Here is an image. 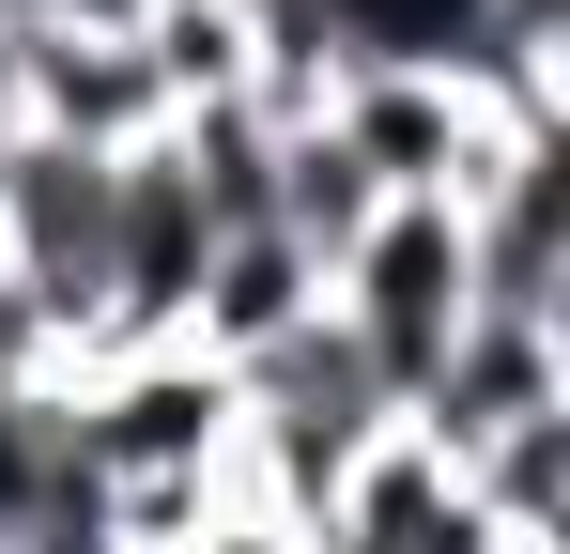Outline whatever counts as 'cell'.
Segmentation results:
<instances>
[{
  "label": "cell",
  "mask_w": 570,
  "mask_h": 554,
  "mask_svg": "<svg viewBox=\"0 0 570 554\" xmlns=\"http://www.w3.org/2000/svg\"><path fill=\"white\" fill-rule=\"evenodd\" d=\"M324 324L371 355V385H385V400H416V385H432V355L478 324L463 216H448V200H385L371 231L340 247V277H324Z\"/></svg>",
  "instance_id": "6da1fadb"
},
{
  "label": "cell",
  "mask_w": 570,
  "mask_h": 554,
  "mask_svg": "<svg viewBox=\"0 0 570 554\" xmlns=\"http://www.w3.org/2000/svg\"><path fill=\"white\" fill-rule=\"evenodd\" d=\"M62 447L94 493H155V477H232V369H200L186 339L155 355H94L62 385Z\"/></svg>",
  "instance_id": "7a4b0ae2"
},
{
  "label": "cell",
  "mask_w": 570,
  "mask_h": 554,
  "mask_svg": "<svg viewBox=\"0 0 570 554\" xmlns=\"http://www.w3.org/2000/svg\"><path fill=\"white\" fill-rule=\"evenodd\" d=\"M324 139L385 185V200H448L463 216L478 185L509 170L524 139H570V123H493L463 78H416V62H355V78L324 92Z\"/></svg>",
  "instance_id": "3957f363"
},
{
  "label": "cell",
  "mask_w": 570,
  "mask_h": 554,
  "mask_svg": "<svg viewBox=\"0 0 570 554\" xmlns=\"http://www.w3.org/2000/svg\"><path fill=\"white\" fill-rule=\"evenodd\" d=\"M524 416H570V324H493V308H478L463 339L432 355V385L401 400V432L448 462V477H463L493 432H524Z\"/></svg>",
  "instance_id": "277c9868"
},
{
  "label": "cell",
  "mask_w": 570,
  "mask_h": 554,
  "mask_svg": "<svg viewBox=\"0 0 570 554\" xmlns=\"http://www.w3.org/2000/svg\"><path fill=\"white\" fill-rule=\"evenodd\" d=\"M31 139L124 170L139 139H170V92H155V62L124 31H31Z\"/></svg>",
  "instance_id": "5b68a950"
},
{
  "label": "cell",
  "mask_w": 570,
  "mask_h": 554,
  "mask_svg": "<svg viewBox=\"0 0 570 554\" xmlns=\"http://www.w3.org/2000/svg\"><path fill=\"white\" fill-rule=\"evenodd\" d=\"M293 324H324V263H308L293 231H216V263H200V293H186V355L247 369V355H278Z\"/></svg>",
  "instance_id": "8992f818"
},
{
  "label": "cell",
  "mask_w": 570,
  "mask_h": 554,
  "mask_svg": "<svg viewBox=\"0 0 570 554\" xmlns=\"http://www.w3.org/2000/svg\"><path fill=\"white\" fill-rule=\"evenodd\" d=\"M463 508L493 524V540H524V554H570V416L493 432V447L463 462Z\"/></svg>",
  "instance_id": "52a82bcc"
},
{
  "label": "cell",
  "mask_w": 570,
  "mask_h": 554,
  "mask_svg": "<svg viewBox=\"0 0 570 554\" xmlns=\"http://www.w3.org/2000/svg\"><path fill=\"white\" fill-rule=\"evenodd\" d=\"M385 216V185L355 170V155H340V139H324V123H293L278 139V200H263V231H293V247H308V263L340 277V247H355V231H371Z\"/></svg>",
  "instance_id": "ba28073f"
},
{
  "label": "cell",
  "mask_w": 570,
  "mask_h": 554,
  "mask_svg": "<svg viewBox=\"0 0 570 554\" xmlns=\"http://www.w3.org/2000/svg\"><path fill=\"white\" fill-rule=\"evenodd\" d=\"M340 78L355 62H416V78H478V0H308Z\"/></svg>",
  "instance_id": "9c48e42d"
},
{
  "label": "cell",
  "mask_w": 570,
  "mask_h": 554,
  "mask_svg": "<svg viewBox=\"0 0 570 554\" xmlns=\"http://www.w3.org/2000/svg\"><path fill=\"white\" fill-rule=\"evenodd\" d=\"M186 554H308V524H278V508H216Z\"/></svg>",
  "instance_id": "30bf717a"
},
{
  "label": "cell",
  "mask_w": 570,
  "mask_h": 554,
  "mask_svg": "<svg viewBox=\"0 0 570 554\" xmlns=\"http://www.w3.org/2000/svg\"><path fill=\"white\" fill-rule=\"evenodd\" d=\"M0 31H124L108 0H0Z\"/></svg>",
  "instance_id": "8fae6325"
},
{
  "label": "cell",
  "mask_w": 570,
  "mask_h": 554,
  "mask_svg": "<svg viewBox=\"0 0 570 554\" xmlns=\"http://www.w3.org/2000/svg\"><path fill=\"white\" fill-rule=\"evenodd\" d=\"M0 139H31V31H0Z\"/></svg>",
  "instance_id": "7c38bea8"
},
{
  "label": "cell",
  "mask_w": 570,
  "mask_h": 554,
  "mask_svg": "<svg viewBox=\"0 0 570 554\" xmlns=\"http://www.w3.org/2000/svg\"><path fill=\"white\" fill-rule=\"evenodd\" d=\"M478 554H524V540H478Z\"/></svg>",
  "instance_id": "4fadbf2b"
}]
</instances>
